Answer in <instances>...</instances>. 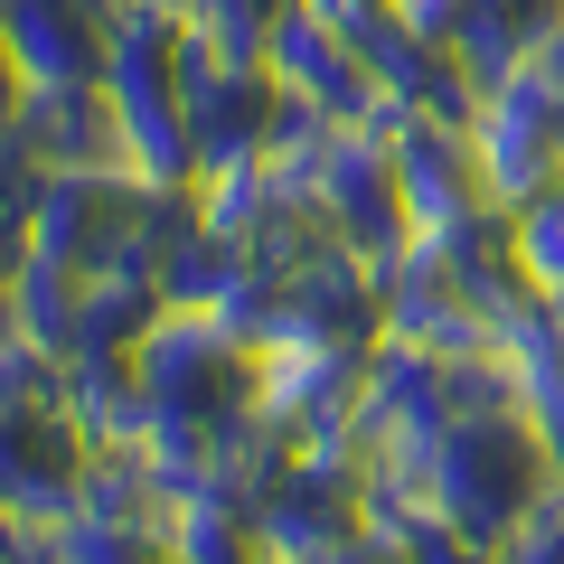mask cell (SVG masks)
Here are the masks:
<instances>
[{
  "label": "cell",
  "instance_id": "cell-1",
  "mask_svg": "<svg viewBox=\"0 0 564 564\" xmlns=\"http://www.w3.org/2000/svg\"><path fill=\"white\" fill-rule=\"evenodd\" d=\"M536 470H545V443L536 423L518 414H452L414 462V489L433 499V518L462 527V536H499L536 508Z\"/></svg>",
  "mask_w": 564,
  "mask_h": 564
},
{
  "label": "cell",
  "instance_id": "cell-2",
  "mask_svg": "<svg viewBox=\"0 0 564 564\" xmlns=\"http://www.w3.org/2000/svg\"><path fill=\"white\" fill-rule=\"evenodd\" d=\"M470 151L499 198H536L564 170V95L536 66H518L508 85H489V113H470Z\"/></svg>",
  "mask_w": 564,
  "mask_h": 564
},
{
  "label": "cell",
  "instance_id": "cell-3",
  "mask_svg": "<svg viewBox=\"0 0 564 564\" xmlns=\"http://www.w3.org/2000/svg\"><path fill=\"white\" fill-rule=\"evenodd\" d=\"M0 39H10V66L39 85H85L104 57L85 0H0Z\"/></svg>",
  "mask_w": 564,
  "mask_h": 564
},
{
  "label": "cell",
  "instance_id": "cell-4",
  "mask_svg": "<svg viewBox=\"0 0 564 564\" xmlns=\"http://www.w3.org/2000/svg\"><path fill=\"white\" fill-rule=\"evenodd\" d=\"M113 132L122 122H104V104L85 95V85H39V104L20 113V141L29 151H85V161H113Z\"/></svg>",
  "mask_w": 564,
  "mask_h": 564
},
{
  "label": "cell",
  "instance_id": "cell-5",
  "mask_svg": "<svg viewBox=\"0 0 564 564\" xmlns=\"http://www.w3.org/2000/svg\"><path fill=\"white\" fill-rule=\"evenodd\" d=\"M518 273L536 282V292H555L564 302V188H536V198H518Z\"/></svg>",
  "mask_w": 564,
  "mask_h": 564
},
{
  "label": "cell",
  "instance_id": "cell-6",
  "mask_svg": "<svg viewBox=\"0 0 564 564\" xmlns=\"http://www.w3.org/2000/svg\"><path fill=\"white\" fill-rule=\"evenodd\" d=\"M508 564H564V499H536L518 518V545H508Z\"/></svg>",
  "mask_w": 564,
  "mask_h": 564
},
{
  "label": "cell",
  "instance_id": "cell-7",
  "mask_svg": "<svg viewBox=\"0 0 564 564\" xmlns=\"http://www.w3.org/2000/svg\"><path fill=\"white\" fill-rule=\"evenodd\" d=\"M414 564H480V555H462V545H443V536H414Z\"/></svg>",
  "mask_w": 564,
  "mask_h": 564
}]
</instances>
